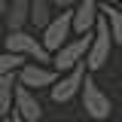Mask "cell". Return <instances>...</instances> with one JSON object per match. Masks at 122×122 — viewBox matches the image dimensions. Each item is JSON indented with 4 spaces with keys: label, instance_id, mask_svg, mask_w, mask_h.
Listing matches in <instances>:
<instances>
[{
    "label": "cell",
    "instance_id": "obj_18",
    "mask_svg": "<svg viewBox=\"0 0 122 122\" xmlns=\"http://www.w3.org/2000/svg\"><path fill=\"white\" fill-rule=\"evenodd\" d=\"M0 122H9V116H0Z\"/></svg>",
    "mask_w": 122,
    "mask_h": 122
},
{
    "label": "cell",
    "instance_id": "obj_2",
    "mask_svg": "<svg viewBox=\"0 0 122 122\" xmlns=\"http://www.w3.org/2000/svg\"><path fill=\"white\" fill-rule=\"evenodd\" d=\"M113 49H116V40H113V34H110V25H107L104 12L98 18V25L92 30V46H89V55H86V67H89L92 73H98V70H104L110 55H113Z\"/></svg>",
    "mask_w": 122,
    "mask_h": 122
},
{
    "label": "cell",
    "instance_id": "obj_9",
    "mask_svg": "<svg viewBox=\"0 0 122 122\" xmlns=\"http://www.w3.org/2000/svg\"><path fill=\"white\" fill-rule=\"evenodd\" d=\"M101 18V0H76L73 6V30L76 34H92Z\"/></svg>",
    "mask_w": 122,
    "mask_h": 122
},
{
    "label": "cell",
    "instance_id": "obj_5",
    "mask_svg": "<svg viewBox=\"0 0 122 122\" xmlns=\"http://www.w3.org/2000/svg\"><path fill=\"white\" fill-rule=\"evenodd\" d=\"M70 37H76V30H73V9H58L55 18L40 30V40H43V46L49 49V52L61 49Z\"/></svg>",
    "mask_w": 122,
    "mask_h": 122
},
{
    "label": "cell",
    "instance_id": "obj_13",
    "mask_svg": "<svg viewBox=\"0 0 122 122\" xmlns=\"http://www.w3.org/2000/svg\"><path fill=\"white\" fill-rule=\"evenodd\" d=\"M101 12L110 25V34H113L116 46H122V3H101Z\"/></svg>",
    "mask_w": 122,
    "mask_h": 122
},
{
    "label": "cell",
    "instance_id": "obj_1",
    "mask_svg": "<svg viewBox=\"0 0 122 122\" xmlns=\"http://www.w3.org/2000/svg\"><path fill=\"white\" fill-rule=\"evenodd\" d=\"M40 30L34 28H21V30H3V49L9 52H18L28 61H40V64H52V52L43 46V40L37 37Z\"/></svg>",
    "mask_w": 122,
    "mask_h": 122
},
{
    "label": "cell",
    "instance_id": "obj_19",
    "mask_svg": "<svg viewBox=\"0 0 122 122\" xmlns=\"http://www.w3.org/2000/svg\"><path fill=\"white\" fill-rule=\"evenodd\" d=\"M0 49H3V40H0Z\"/></svg>",
    "mask_w": 122,
    "mask_h": 122
},
{
    "label": "cell",
    "instance_id": "obj_8",
    "mask_svg": "<svg viewBox=\"0 0 122 122\" xmlns=\"http://www.w3.org/2000/svg\"><path fill=\"white\" fill-rule=\"evenodd\" d=\"M12 113L25 116L28 122H40L43 119V101H40V95L18 82V86H15V110Z\"/></svg>",
    "mask_w": 122,
    "mask_h": 122
},
{
    "label": "cell",
    "instance_id": "obj_20",
    "mask_svg": "<svg viewBox=\"0 0 122 122\" xmlns=\"http://www.w3.org/2000/svg\"><path fill=\"white\" fill-rule=\"evenodd\" d=\"M116 122H122V116H119V119H116Z\"/></svg>",
    "mask_w": 122,
    "mask_h": 122
},
{
    "label": "cell",
    "instance_id": "obj_11",
    "mask_svg": "<svg viewBox=\"0 0 122 122\" xmlns=\"http://www.w3.org/2000/svg\"><path fill=\"white\" fill-rule=\"evenodd\" d=\"M15 86H18V73L0 76V116H12V110H15Z\"/></svg>",
    "mask_w": 122,
    "mask_h": 122
},
{
    "label": "cell",
    "instance_id": "obj_12",
    "mask_svg": "<svg viewBox=\"0 0 122 122\" xmlns=\"http://www.w3.org/2000/svg\"><path fill=\"white\" fill-rule=\"evenodd\" d=\"M55 3L52 0H30V28L34 30H43L52 18H55Z\"/></svg>",
    "mask_w": 122,
    "mask_h": 122
},
{
    "label": "cell",
    "instance_id": "obj_16",
    "mask_svg": "<svg viewBox=\"0 0 122 122\" xmlns=\"http://www.w3.org/2000/svg\"><path fill=\"white\" fill-rule=\"evenodd\" d=\"M9 122H28V119H25V116H18V113H12V116H9Z\"/></svg>",
    "mask_w": 122,
    "mask_h": 122
},
{
    "label": "cell",
    "instance_id": "obj_14",
    "mask_svg": "<svg viewBox=\"0 0 122 122\" xmlns=\"http://www.w3.org/2000/svg\"><path fill=\"white\" fill-rule=\"evenodd\" d=\"M25 55H18V52H9V49H0V76L6 73H18L21 67H25Z\"/></svg>",
    "mask_w": 122,
    "mask_h": 122
},
{
    "label": "cell",
    "instance_id": "obj_15",
    "mask_svg": "<svg viewBox=\"0 0 122 122\" xmlns=\"http://www.w3.org/2000/svg\"><path fill=\"white\" fill-rule=\"evenodd\" d=\"M55 3V9H73L76 6V0H52Z\"/></svg>",
    "mask_w": 122,
    "mask_h": 122
},
{
    "label": "cell",
    "instance_id": "obj_3",
    "mask_svg": "<svg viewBox=\"0 0 122 122\" xmlns=\"http://www.w3.org/2000/svg\"><path fill=\"white\" fill-rule=\"evenodd\" d=\"M79 101H82L86 116H92L95 122L110 119V113H113V101H110V95L95 82V73H92V70L86 73V82H82V92H79Z\"/></svg>",
    "mask_w": 122,
    "mask_h": 122
},
{
    "label": "cell",
    "instance_id": "obj_17",
    "mask_svg": "<svg viewBox=\"0 0 122 122\" xmlns=\"http://www.w3.org/2000/svg\"><path fill=\"white\" fill-rule=\"evenodd\" d=\"M101 3H122V0H101Z\"/></svg>",
    "mask_w": 122,
    "mask_h": 122
},
{
    "label": "cell",
    "instance_id": "obj_4",
    "mask_svg": "<svg viewBox=\"0 0 122 122\" xmlns=\"http://www.w3.org/2000/svg\"><path fill=\"white\" fill-rule=\"evenodd\" d=\"M89 46H92V34H76V37H70L61 49H55V52H52V67H55L58 73L73 70L76 64H82V61H86Z\"/></svg>",
    "mask_w": 122,
    "mask_h": 122
},
{
    "label": "cell",
    "instance_id": "obj_6",
    "mask_svg": "<svg viewBox=\"0 0 122 122\" xmlns=\"http://www.w3.org/2000/svg\"><path fill=\"white\" fill-rule=\"evenodd\" d=\"M86 73H89V67H86V61L82 64H76L73 70H67V73H61L55 79V86L49 89V98H52V104H70L76 95L82 92V82H86Z\"/></svg>",
    "mask_w": 122,
    "mask_h": 122
},
{
    "label": "cell",
    "instance_id": "obj_10",
    "mask_svg": "<svg viewBox=\"0 0 122 122\" xmlns=\"http://www.w3.org/2000/svg\"><path fill=\"white\" fill-rule=\"evenodd\" d=\"M30 28V0H9L3 15V30H21Z\"/></svg>",
    "mask_w": 122,
    "mask_h": 122
},
{
    "label": "cell",
    "instance_id": "obj_7",
    "mask_svg": "<svg viewBox=\"0 0 122 122\" xmlns=\"http://www.w3.org/2000/svg\"><path fill=\"white\" fill-rule=\"evenodd\" d=\"M58 70L52 64H40V61H25V67L18 70V82L28 86V89L40 92V89H52L55 79H58Z\"/></svg>",
    "mask_w": 122,
    "mask_h": 122
}]
</instances>
